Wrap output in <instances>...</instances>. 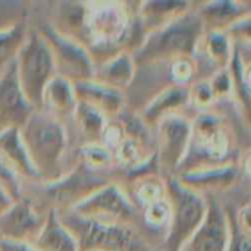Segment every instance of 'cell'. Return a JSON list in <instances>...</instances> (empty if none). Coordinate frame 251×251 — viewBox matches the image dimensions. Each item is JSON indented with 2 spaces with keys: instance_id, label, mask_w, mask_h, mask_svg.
I'll list each match as a JSON object with an SVG mask.
<instances>
[{
  "instance_id": "27",
  "label": "cell",
  "mask_w": 251,
  "mask_h": 251,
  "mask_svg": "<svg viewBox=\"0 0 251 251\" xmlns=\"http://www.w3.org/2000/svg\"><path fill=\"white\" fill-rule=\"evenodd\" d=\"M124 138H125V132H124V126H122L121 121L118 118L116 119H107L104 129H103V134H101L100 143L113 151L124 141Z\"/></svg>"
},
{
  "instance_id": "7",
  "label": "cell",
  "mask_w": 251,
  "mask_h": 251,
  "mask_svg": "<svg viewBox=\"0 0 251 251\" xmlns=\"http://www.w3.org/2000/svg\"><path fill=\"white\" fill-rule=\"evenodd\" d=\"M71 210L94 222L140 229V212L116 182L97 190Z\"/></svg>"
},
{
  "instance_id": "29",
  "label": "cell",
  "mask_w": 251,
  "mask_h": 251,
  "mask_svg": "<svg viewBox=\"0 0 251 251\" xmlns=\"http://www.w3.org/2000/svg\"><path fill=\"white\" fill-rule=\"evenodd\" d=\"M0 251H37L32 246L24 243H15L7 240H0Z\"/></svg>"
},
{
  "instance_id": "28",
  "label": "cell",
  "mask_w": 251,
  "mask_h": 251,
  "mask_svg": "<svg viewBox=\"0 0 251 251\" xmlns=\"http://www.w3.org/2000/svg\"><path fill=\"white\" fill-rule=\"evenodd\" d=\"M213 97L216 101L219 100H225V99H231L232 94V82H231V76L228 72V68L224 71H219L218 74H215L210 79H209Z\"/></svg>"
},
{
  "instance_id": "23",
  "label": "cell",
  "mask_w": 251,
  "mask_h": 251,
  "mask_svg": "<svg viewBox=\"0 0 251 251\" xmlns=\"http://www.w3.org/2000/svg\"><path fill=\"white\" fill-rule=\"evenodd\" d=\"M28 28V22H24L10 29L0 31V69L16 59V54L26 38Z\"/></svg>"
},
{
  "instance_id": "13",
  "label": "cell",
  "mask_w": 251,
  "mask_h": 251,
  "mask_svg": "<svg viewBox=\"0 0 251 251\" xmlns=\"http://www.w3.org/2000/svg\"><path fill=\"white\" fill-rule=\"evenodd\" d=\"M193 1H178V0H150V1H135V15L141 28L144 38L166 26L185 12L191 9Z\"/></svg>"
},
{
  "instance_id": "19",
  "label": "cell",
  "mask_w": 251,
  "mask_h": 251,
  "mask_svg": "<svg viewBox=\"0 0 251 251\" xmlns=\"http://www.w3.org/2000/svg\"><path fill=\"white\" fill-rule=\"evenodd\" d=\"M135 62L129 51H121L94 68L93 81L125 93L135 75Z\"/></svg>"
},
{
  "instance_id": "9",
  "label": "cell",
  "mask_w": 251,
  "mask_h": 251,
  "mask_svg": "<svg viewBox=\"0 0 251 251\" xmlns=\"http://www.w3.org/2000/svg\"><path fill=\"white\" fill-rule=\"evenodd\" d=\"M207 210L200 226L179 251H226L229 221L219 199L206 197Z\"/></svg>"
},
{
  "instance_id": "21",
  "label": "cell",
  "mask_w": 251,
  "mask_h": 251,
  "mask_svg": "<svg viewBox=\"0 0 251 251\" xmlns=\"http://www.w3.org/2000/svg\"><path fill=\"white\" fill-rule=\"evenodd\" d=\"M37 251H78L72 234L60 224L56 210H50L40 235L31 244Z\"/></svg>"
},
{
  "instance_id": "11",
  "label": "cell",
  "mask_w": 251,
  "mask_h": 251,
  "mask_svg": "<svg viewBox=\"0 0 251 251\" xmlns=\"http://www.w3.org/2000/svg\"><path fill=\"white\" fill-rule=\"evenodd\" d=\"M32 112V106L21 91L13 60L0 69V131L21 129Z\"/></svg>"
},
{
  "instance_id": "30",
  "label": "cell",
  "mask_w": 251,
  "mask_h": 251,
  "mask_svg": "<svg viewBox=\"0 0 251 251\" xmlns=\"http://www.w3.org/2000/svg\"><path fill=\"white\" fill-rule=\"evenodd\" d=\"M12 204H13V200L0 188V216H1L4 212H7V209H9Z\"/></svg>"
},
{
  "instance_id": "18",
  "label": "cell",
  "mask_w": 251,
  "mask_h": 251,
  "mask_svg": "<svg viewBox=\"0 0 251 251\" xmlns=\"http://www.w3.org/2000/svg\"><path fill=\"white\" fill-rule=\"evenodd\" d=\"M76 103L74 85L56 75L44 88L40 110L66 125L75 112Z\"/></svg>"
},
{
  "instance_id": "15",
  "label": "cell",
  "mask_w": 251,
  "mask_h": 251,
  "mask_svg": "<svg viewBox=\"0 0 251 251\" xmlns=\"http://www.w3.org/2000/svg\"><path fill=\"white\" fill-rule=\"evenodd\" d=\"M251 43H232V56L228 72L232 82L231 100L247 116H250Z\"/></svg>"
},
{
  "instance_id": "10",
  "label": "cell",
  "mask_w": 251,
  "mask_h": 251,
  "mask_svg": "<svg viewBox=\"0 0 251 251\" xmlns=\"http://www.w3.org/2000/svg\"><path fill=\"white\" fill-rule=\"evenodd\" d=\"M46 216L22 196L0 216V240L31 246L40 235Z\"/></svg>"
},
{
  "instance_id": "5",
  "label": "cell",
  "mask_w": 251,
  "mask_h": 251,
  "mask_svg": "<svg viewBox=\"0 0 251 251\" xmlns=\"http://www.w3.org/2000/svg\"><path fill=\"white\" fill-rule=\"evenodd\" d=\"M28 24L35 28L49 43L51 50L56 75L72 85L91 81L94 76V63L87 49L54 32L44 19L31 7Z\"/></svg>"
},
{
  "instance_id": "6",
  "label": "cell",
  "mask_w": 251,
  "mask_h": 251,
  "mask_svg": "<svg viewBox=\"0 0 251 251\" xmlns=\"http://www.w3.org/2000/svg\"><path fill=\"white\" fill-rule=\"evenodd\" d=\"M193 118L194 115L190 112L172 113L159 121L153 128L154 154L163 179L176 175L187 154Z\"/></svg>"
},
{
  "instance_id": "8",
  "label": "cell",
  "mask_w": 251,
  "mask_h": 251,
  "mask_svg": "<svg viewBox=\"0 0 251 251\" xmlns=\"http://www.w3.org/2000/svg\"><path fill=\"white\" fill-rule=\"evenodd\" d=\"M175 178L203 197L222 199L240 184L250 181V154L238 162L182 172Z\"/></svg>"
},
{
  "instance_id": "22",
  "label": "cell",
  "mask_w": 251,
  "mask_h": 251,
  "mask_svg": "<svg viewBox=\"0 0 251 251\" xmlns=\"http://www.w3.org/2000/svg\"><path fill=\"white\" fill-rule=\"evenodd\" d=\"M75 163L93 172H109L115 169L113 151L101 143L87 144L79 147L74 154Z\"/></svg>"
},
{
  "instance_id": "24",
  "label": "cell",
  "mask_w": 251,
  "mask_h": 251,
  "mask_svg": "<svg viewBox=\"0 0 251 251\" xmlns=\"http://www.w3.org/2000/svg\"><path fill=\"white\" fill-rule=\"evenodd\" d=\"M29 13L31 1L0 0V31H6L19 24L28 22Z\"/></svg>"
},
{
  "instance_id": "1",
  "label": "cell",
  "mask_w": 251,
  "mask_h": 251,
  "mask_svg": "<svg viewBox=\"0 0 251 251\" xmlns=\"http://www.w3.org/2000/svg\"><path fill=\"white\" fill-rule=\"evenodd\" d=\"M19 137L40 184L60 179L76 165L72 160L66 126L43 110H34L19 129Z\"/></svg>"
},
{
  "instance_id": "25",
  "label": "cell",
  "mask_w": 251,
  "mask_h": 251,
  "mask_svg": "<svg viewBox=\"0 0 251 251\" xmlns=\"http://www.w3.org/2000/svg\"><path fill=\"white\" fill-rule=\"evenodd\" d=\"M188 99H190V109L194 115L210 110L216 103L209 81L191 82L188 85Z\"/></svg>"
},
{
  "instance_id": "2",
  "label": "cell",
  "mask_w": 251,
  "mask_h": 251,
  "mask_svg": "<svg viewBox=\"0 0 251 251\" xmlns=\"http://www.w3.org/2000/svg\"><path fill=\"white\" fill-rule=\"evenodd\" d=\"M203 34V24L191 4L188 12L166 26L149 34L143 40L141 46L132 54L135 66L154 62L191 59Z\"/></svg>"
},
{
  "instance_id": "16",
  "label": "cell",
  "mask_w": 251,
  "mask_h": 251,
  "mask_svg": "<svg viewBox=\"0 0 251 251\" xmlns=\"http://www.w3.org/2000/svg\"><path fill=\"white\" fill-rule=\"evenodd\" d=\"M0 160L22 181L24 187L40 182L19 137V129L0 131Z\"/></svg>"
},
{
  "instance_id": "12",
  "label": "cell",
  "mask_w": 251,
  "mask_h": 251,
  "mask_svg": "<svg viewBox=\"0 0 251 251\" xmlns=\"http://www.w3.org/2000/svg\"><path fill=\"white\" fill-rule=\"evenodd\" d=\"M193 9L199 15L204 31L215 32H226L240 19L251 15V3L244 0L193 1Z\"/></svg>"
},
{
  "instance_id": "20",
  "label": "cell",
  "mask_w": 251,
  "mask_h": 251,
  "mask_svg": "<svg viewBox=\"0 0 251 251\" xmlns=\"http://www.w3.org/2000/svg\"><path fill=\"white\" fill-rule=\"evenodd\" d=\"M222 204L229 221V240L226 251H251L250 201Z\"/></svg>"
},
{
  "instance_id": "4",
  "label": "cell",
  "mask_w": 251,
  "mask_h": 251,
  "mask_svg": "<svg viewBox=\"0 0 251 251\" xmlns=\"http://www.w3.org/2000/svg\"><path fill=\"white\" fill-rule=\"evenodd\" d=\"M165 185L171 216L162 251H179L204 219L207 199L182 185L175 176L166 178Z\"/></svg>"
},
{
  "instance_id": "17",
  "label": "cell",
  "mask_w": 251,
  "mask_h": 251,
  "mask_svg": "<svg viewBox=\"0 0 251 251\" xmlns=\"http://www.w3.org/2000/svg\"><path fill=\"white\" fill-rule=\"evenodd\" d=\"M181 112H191L188 99V85H175L165 90L153 101H150L140 113H137L141 121L153 131L159 121ZM194 115V113H193Z\"/></svg>"
},
{
  "instance_id": "14",
  "label": "cell",
  "mask_w": 251,
  "mask_h": 251,
  "mask_svg": "<svg viewBox=\"0 0 251 251\" xmlns=\"http://www.w3.org/2000/svg\"><path fill=\"white\" fill-rule=\"evenodd\" d=\"M76 100L94 109L106 119H116L125 110V94L112 90L96 81H85L74 85Z\"/></svg>"
},
{
  "instance_id": "3",
  "label": "cell",
  "mask_w": 251,
  "mask_h": 251,
  "mask_svg": "<svg viewBox=\"0 0 251 251\" xmlns=\"http://www.w3.org/2000/svg\"><path fill=\"white\" fill-rule=\"evenodd\" d=\"M15 68L24 97L34 110H40L44 88L56 76V71L49 43L31 25L26 38L16 54Z\"/></svg>"
},
{
  "instance_id": "26",
  "label": "cell",
  "mask_w": 251,
  "mask_h": 251,
  "mask_svg": "<svg viewBox=\"0 0 251 251\" xmlns=\"http://www.w3.org/2000/svg\"><path fill=\"white\" fill-rule=\"evenodd\" d=\"M0 188L13 200H19L24 196L22 181L0 160Z\"/></svg>"
}]
</instances>
